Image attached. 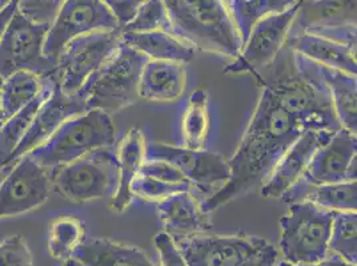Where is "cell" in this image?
I'll return each instance as SVG.
<instances>
[{
	"label": "cell",
	"instance_id": "obj_30",
	"mask_svg": "<svg viewBox=\"0 0 357 266\" xmlns=\"http://www.w3.org/2000/svg\"><path fill=\"white\" fill-rule=\"evenodd\" d=\"M86 238L84 224L74 216H61L51 222L47 237V247L52 258L66 263Z\"/></svg>",
	"mask_w": 357,
	"mask_h": 266
},
{
	"label": "cell",
	"instance_id": "obj_29",
	"mask_svg": "<svg viewBox=\"0 0 357 266\" xmlns=\"http://www.w3.org/2000/svg\"><path fill=\"white\" fill-rule=\"evenodd\" d=\"M292 0H231L224 1L227 11L231 16L234 26L238 31L241 48L245 45L250 32L264 17L282 13Z\"/></svg>",
	"mask_w": 357,
	"mask_h": 266
},
{
	"label": "cell",
	"instance_id": "obj_35",
	"mask_svg": "<svg viewBox=\"0 0 357 266\" xmlns=\"http://www.w3.org/2000/svg\"><path fill=\"white\" fill-rule=\"evenodd\" d=\"M305 33L326 38L335 43L345 45L356 51V23H333V24H319L301 29Z\"/></svg>",
	"mask_w": 357,
	"mask_h": 266
},
{
	"label": "cell",
	"instance_id": "obj_3",
	"mask_svg": "<svg viewBox=\"0 0 357 266\" xmlns=\"http://www.w3.org/2000/svg\"><path fill=\"white\" fill-rule=\"evenodd\" d=\"M172 33L195 51L234 60L241 42L234 22L220 0H167Z\"/></svg>",
	"mask_w": 357,
	"mask_h": 266
},
{
	"label": "cell",
	"instance_id": "obj_14",
	"mask_svg": "<svg viewBox=\"0 0 357 266\" xmlns=\"http://www.w3.org/2000/svg\"><path fill=\"white\" fill-rule=\"evenodd\" d=\"M146 160L171 164L195 189L209 196L216 187L222 188L229 180L228 162L222 155L212 153L208 149L194 150L163 143H149L146 144Z\"/></svg>",
	"mask_w": 357,
	"mask_h": 266
},
{
	"label": "cell",
	"instance_id": "obj_36",
	"mask_svg": "<svg viewBox=\"0 0 357 266\" xmlns=\"http://www.w3.org/2000/svg\"><path fill=\"white\" fill-rule=\"evenodd\" d=\"M61 3L63 1L59 0H52V1L23 0V1H17V11L35 24L51 26L59 13Z\"/></svg>",
	"mask_w": 357,
	"mask_h": 266
},
{
	"label": "cell",
	"instance_id": "obj_5",
	"mask_svg": "<svg viewBox=\"0 0 357 266\" xmlns=\"http://www.w3.org/2000/svg\"><path fill=\"white\" fill-rule=\"evenodd\" d=\"M188 266H278L279 249L260 237L195 235L174 238Z\"/></svg>",
	"mask_w": 357,
	"mask_h": 266
},
{
	"label": "cell",
	"instance_id": "obj_32",
	"mask_svg": "<svg viewBox=\"0 0 357 266\" xmlns=\"http://www.w3.org/2000/svg\"><path fill=\"white\" fill-rule=\"evenodd\" d=\"M155 31L172 33V27L165 10V4L160 0L143 1L134 20L119 32L120 33H127V32L143 33V32H155Z\"/></svg>",
	"mask_w": 357,
	"mask_h": 266
},
{
	"label": "cell",
	"instance_id": "obj_25",
	"mask_svg": "<svg viewBox=\"0 0 357 266\" xmlns=\"http://www.w3.org/2000/svg\"><path fill=\"white\" fill-rule=\"evenodd\" d=\"M316 70L326 84L335 112L342 128L357 133V79L356 76L328 68L316 63Z\"/></svg>",
	"mask_w": 357,
	"mask_h": 266
},
{
	"label": "cell",
	"instance_id": "obj_10",
	"mask_svg": "<svg viewBox=\"0 0 357 266\" xmlns=\"http://www.w3.org/2000/svg\"><path fill=\"white\" fill-rule=\"evenodd\" d=\"M300 4L301 1H294L282 13L261 19L250 32L238 58L224 68V74H250L256 79L269 68L283 51L298 17Z\"/></svg>",
	"mask_w": 357,
	"mask_h": 266
},
{
	"label": "cell",
	"instance_id": "obj_40",
	"mask_svg": "<svg viewBox=\"0 0 357 266\" xmlns=\"http://www.w3.org/2000/svg\"><path fill=\"white\" fill-rule=\"evenodd\" d=\"M17 11V0H10L3 10H0V42L3 39V35L7 30L10 22L15 16Z\"/></svg>",
	"mask_w": 357,
	"mask_h": 266
},
{
	"label": "cell",
	"instance_id": "obj_34",
	"mask_svg": "<svg viewBox=\"0 0 357 266\" xmlns=\"http://www.w3.org/2000/svg\"><path fill=\"white\" fill-rule=\"evenodd\" d=\"M0 266H33L31 249L20 235L0 241Z\"/></svg>",
	"mask_w": 357,
	"mask_h": 266
},
{
	"label": "cell",
	"instance_id": "obj_23",
	"mask_svg": "<svg viewBox=\"0 0 357 266\" xmlns=\"http://www.w3.org/2000/svg\"><path fill=\"white\" fill-rule=\"evenodd\" d=\"M285 204L312 203L317 207L331 212H351L357 210L356 181L329 184V185H310L304 181H298L291 189L282 196Z\"/></svg>",
	"mask_w": 357,
	"mask_h": 266
},
{
	"label": "cell",
	"instance_id": "obj_42",
	"mask_svg": "<svg viewBox=\"0 0 357 266\" xmlns=\"http://www.w3.org/2000/svg\"><path fill=\"white\" fill-rule=\"evenodd\" d=\"M61 266H82L77 261H75L74 258H71V260H68V261H66V263H63V265Z\"/></svg>",
	"mask_w": 357,
	"mask_h": 266
},
{
	"label": "cell",
	"instance_id": "obj_2",
	"mask_svg": "<svg viewBox=\"0 0 357 266\" xmlns=\"http://www.w3.org/2000/svg\"><path fill=\"white\" fill-rule=\"evenodd\" d=\"M271 67L269 75L256 77L259 86L304 131L337 132L342 128L316 63L287 48L284 60H275Z\"/></svg>",
	"mask_w": 357,
	"mask_h": 266
},
{
	"label": "cell",
	"instance_id": "obj_15",
	"mask_svg": "<svg viewBox=\"0 0 357 266\" xmlns=\"http://www.w3.org/2000/svg\"><path fill=\"white\" fill-rule=\"evenodd\" d=\"M87 111V103L83 96L79 93L68 95L63 92L55 80V87L51 95L36 112L29 131L16 147L4 168H10L19 159L45 144L66 121Z\"/></svg>",
	"mask_w": 357,
	"mask_h": 266
},
{
	"label": "cell",
	"instance_id": "obj_22",
	"mask_svg": "<svg viewBox=\"0 0 357 266\" xmlns=\"http://www.w3.org/2000/svg\"><path fill=\"white\" fill-rule=\"evenodd\" d=\"M73 258L82 266H158L136 247L96 237H86Z\"/></svg>",
	"mask_w": 357,
	"mask_h": 266
},
{
	"label": "cell",
	"instance_id": "obj_38",
	"mask_svg": "<svg viewBox=\"0 0 357 266\" xmlns=\"http://www.w3.org/2000/svg\"><path fill=\"white\" fill-rule=\"evenodd\" d=\"M153 242L159 253L160 266H188L183 254L178 251L174 238L169 235L160 232L159 235H156Z\"/></svg>",
	"mask_w": 357,
	"mask_h": 266
},
{
	"label": "cell",
	"instance_id": "obj_11",
	"mask_svg": "<svg viewBox=\"0 0 357 266\" xmlns=\"http://www.w3.org/2000/svg\"><path fill=\"white\" fill-rule=\"evenodd\" d=\"M51 26L35 24L16 11L0 42V77L17 71H31L42 77L55 74V65L43 54Z\"/></svg>",
	"mask_w": 357,
	"mask_h": 266
},
{
	"label": "cell",
	"instance_id": "obj_13",
	"mask_svg": "<svg viewBox=\"0 0 357 266\" xmlns=\"http://www.w3.org/2000/svg\"><path fill=\"white\" fill-rule=\"evenodd\" d=\"M52 189L51 173L29 155L11 165L0 182V219L16 217L42 207Z\"/></svg>",
	"mask_w": 357,
	"mask_h": 266
},
{
	"label": "cell",
	"instance_id": "obj_28",
	"mask_svg": "<svg viewBox=\"0 0 357 266\" xmlns=\"http://www.w3.org/2000/svg\"><path fill=\"white\" fill-rule=\"evenodd\" d=\"M54 75L48 77L43 92L30 105H27L22 111H19L13 118L6 120L0 125V169H3L6 166V164L10 160L16 147L19 146V143L22 141V139L29 131L36 112L39 111L42 104L45 103V100L48 99V96L51 95L52 89L55 87Z\"/></svg>",
	"mask_w": 357,
	"mask_h": 266
},
{
	"label": "cell",
	"instance_id": "obj_24",
	"mask_svg": "<svg viewBox=\"0 0 357 266\" xmlns=\"http://www.w3.org/2000/svg\"><path fill=\"white\" fill-rule=\"evenodd\" d=\"M123 45L131 47L140 52L149 60L172 61L178 64H187L194 59L195 51L191 45L184 43L175 35L162 31L155 32H127L120 33Z\"/></svg>",
	"mask_w": 357,
	"mask_h": 266
},
{
	"label": "cell",
	"instance_id": "obj_20",
	"mask_svg": "<svg viewBox=\"0 0 357 266\" xmlns=\"http://www.w3.org/2000/svg\"><path fill=\"white\" fill-rule=\"evenodd\" d=\"M146 137L137 128H132L124 134L116 148L115 156L119 165V187L111 198V209L123 213L134 201L132 184L139 176L140 168L146 162Z\"/></svg>",
	"mask_w": 357,
	"mask_h": 266
},
{
	"label": "cell",
	"instance_id": "obj_39",
	"mask_svg": "<svg viewBox=\"0 0 357 266\" xmlns=\"http://www.w3.org/2000/svg\"><path fill=\"white\" fill-rule=\"evenodd\" d=\"M105 3L115 17L119 31L134 20L139 8L143 4L142 0H107Z\"/></svg>",
	"mask_w": 357,
	"mask_h": 266
},
{
	"label": "cell",
	"instance_id": "obj_37",
	"mask_svg": "<svg viewBox=\"0 0 357 266\" xmlns=\"http://www.w3.org/2000/svg\"><path fill=\"white\" fill-rule=\"evenodd\" d=\"M140 176H147V178H156L164 182H171V184H178V185H187L195 189L194 185L184 178V175L178 171L175 166L171 164L164 163V162H149L146 160L144 164L140 168Z\"/></svg>",
	"mask_w": 357,
	"mask_h": 266
},
{
	"label": "cell",
	"instance_id": "obj_31",
	"mask_svg": "<svg viewBox=\"0 0 357 266\" xmlns=\"http://www.w3.org/2000/svg\"><path fill=\"white\" fill-rule=\"evenodd\" d=\"M356 230V213L335 212L329 238V251L352 265H356L357 263Z\"/></svg>",
	"mask_w": 357,
	"mask_h": 266
},
{
	"label": "cell",
	"instance_id": "obj_6",
	"mask_svg": "<svg viewBox=\"0 0 357 266\" xmlns=\"http://www.w3.org/2000/svg\"><path fill=\"white\" fill-rule=\"evenodd\" d=\"M335 212L312 203L291 204L280 220L282 263L314 265L329 256V238Z\"/></svg>",
	"mask_w": 357,
	"mask_h": 266
},
{
	"label": "cell",
	"instance_id": "obj_43",
	"mask_svg": "<svg viewBox=\"0 0 357 266\" xmlns=\"http://www.w3.org/2000/svg\"><path fill=\"white\" fill-rule=\"evenodd\" d=\"M1 83H3V79L0 77V87H1ZM6 120H4V116H3V112H1V105H0V125L4 123Z\"/></svg>",
	"mask_w": 357,
	"mask_h": 266
},
{
	"label": "cell",
	"instance_id": "obj_18",
	"mask_svg": "<svg viewBox=\"0 0 357 266\" xmlns=\"http://www.w3.org/2000/svg\"><path fill=\"white\" fill-rule=\"evenodd\" d=\"M164 230L172 238L209 233L212 224L191 192L176 193L158 203Z\"/></svg>",
	"mask_w": 357,
	"mask_h": 266
},
{
	"label": "cell",
	"instance_id": "obj_26",
	"mask_svg": "<svg viewBox=\"0 0 357 266\" xmlns=\"http://www.w3.org/2000/svg\"><path fill=\"white\" fill-rule=\"evenodd\" d=\"M212 132L208 93L197 89L190 95L180 123L181 147L194 150L207 149Z\"/></svg>",
	"mask_w": 357,
	"mask_h": 266
},
{
	"label": "cell",
	"instance_id": "obj_16",
	"mask_svg": "<svg viewBox=\"0 0 357 266\" xmlns=\"http://www.w3.org/2000/svg\"><path fill=\"white\" fill-rule=\"evenodd\" d=\"M356 134L340 128L314 153L301 181L310 185L356 181Z\"/></svg>",
	"mask_w": 357,
	"mask_h": 266
},
{
	"label": "cell",
	"instance_id": "obj_12",
	"mask_svg": "<svg viewBox=\"0 0 357 266\" xmlns=\"http://www.w3.org/2000/svg\"><path fill=\"white\" fill-rule=\"evenodd\" d=\"M96 31H119L118 23L102 0L63 1L45 36V59L54 65L64 47L76 38Z\"/></svg>",
	"mask_w": 357,
	"mask_h": 266
},
{
	"label": "cell",
	"instance_id": "obj_9",
	"mask_svg": "<svg viewBox=\"0 0 357 266\" xmlns=\"http://www.w3.org/2000/svg\"><path fill=\"white\" fill-rule=\"evenodd\" d=\"M119 31H96L64 47L55 64V80L63 92L76 95L118 52Z\"/></svg>",
	"mask_w": 357,
	"mask_h": 266
},
{
	"label": "cell",
	"instance_id": "obj_27",
	"mask_svg": "<svg viewBox=\"0 0 357 266\" xmlns=\"http://www.w3.org/2000/svg\"><path fill=\"white\" fill-rule=\"evenodd\" d=\"M48 77H42L31 71H17L3 79L0 105L4 120L13 118L19 111L30 105L43 92Z\"/></svg>",
	"mask_w": 357,
	"mask_h": 266
},
{
	"label": "cell",
	"instance_id": "obj_8",
	"mask_svg": "<svg viewBox=\"0 0 357 266\" xmlns=\"http://www.w3.org/2000/svg\"><path fill=\"white\" fill-rule=\"evenodd\" d=\"M50 173L52 188L74 203L112 198L119 187V165L111 148L89 152Z\"/></svg>",
	"mask_w": 357,
	"mask_h": 266
},
{
	"label": "cell",
	"instance_id": "obj_33",
	"mask_svg": "<svg viewBox=\"0 0 357 266\" xmlns=\"http://www.w3.org/2000/svg\"><path fill=\"white\" fill-rule=\"evenodd\" d=\"M132 194L134 197H139L146 201H156L160 203L165 198L181 192L192 193V188L187 185H178L171 182H164L156 178H147V176H137L132 184Z\"/></svg>",
	"mask_w": 357,
	"mask_h": 266
},
{
	"label": "cell",
	"instance_id": "obj_7",
	"mask_svg": "<svg viewBox=\"0 0 357 266\" xmlns=\"http://www.w3.org/2000/svg\"><path fill=\"white\" fill-rule=\"evenodd\" d=\"M149 59L128 45L118 52L79 92L87 109H99L108 115L134 105L139 100L140 76Z\"/></svg>",
	"mask_w": 357,
	"mask_h": 266
},
{
	"label": "cell",
	"instance_id": "obj_1",
	"mask_svg": "<svg viewBox=\"0 0 357 266\" xmlns=\"http://www.w3.org/2000/svg\"><path fill=\"white\" fill-rule=\"evenodd\" d=\"M303 132L305 131L276 105L267 89H263L238 150L228 160L229 180L200 204L203 212L211 214L253 188L263 187L276 164Z\"/></svg>",
	"mask_w": 357,
	"mask_h": 266
},
{
	"label": "cell",
	"instance_id": "obj_19",
	"mask_svg": "<svg viewBox=\"0 0 357 266\" xmlns=\"http://www.w3.org/2000/svg\"><path fill=\"white\" fill-rule=\"evenodd\" d=\"M285 47L320 65L352 76L357 75L356 51L326 38L291 30Z\"/></svg>",
	"mask_w": 357,
	"mask_h": 266
},
{
	"label": "cell",
	"instance_id": "obj_44",
	"mask_svg": "<svg viewBox=\"0 0 357 266\" xmlns=\"http://www.w3.org/2000/svg\"><path fill=\"white\" fill-rule=\"evenodd\" d=\"M8 1L7 0H0V10H3L4 7H6V4H7Z\"/></svg>",
	"mask_w": 357,
	"mask_h": 266
},
{
	"label": "cell",
	"instance_id": "obj_41",
	"mask_svg": "<svg viewBox=\"0 0 357 266\" xmlns=\"http://www.w3.org/2000/svg\"><path fill=\"white\" fill-rule=\"evenodd\" d=\"M278 266H329L328 265L327 263H326V260L323 261V263H320V264H314V265H288V264H285V263H279L278 264Z\"/></svg>",
	"mask_w": 357,
	"mask_h": 266
},
{
	"label": "cell",
	"instance_id": "obj_17",
	"mask_svg": "<svg viewBox=\"0 0 357 266\" xmlns=\"http://www.w3.org/2000/svg\"><path fill=\"white\" fill-rule=\"evenodd\" d=\"M335 132L305 131L288 148L276 164L273 172L261 187V194L267 198H282L304 176L314 153L321 148Z\"/></svg>",
	"mask_w": 357,
	"mask_h": 266
},
{
	"label": "cell",
	"instance_id": "obj_4",
	"mask_svg": "<svg viewBox=\"0 0 357 266\" xmlns=\"http://www.w3.org/2000/svg\"><path fill=\"white\" fill-rule=\"evenodd\" d=\"M115 143V125L111 115L99 109L70 118L45 144L29 153L36 163L52 172L60 166L98 149L111 148Z\"/></svg>",
	"mask_w": 357,
	"mask_h": 266
},
{
	"label": "cell",
	"instance_id": "obj_21",
	"mask_svg": "<svg viewBox=\"0 0 357 266\" xmlns=\"http://www.w3.org/2000/svg\"><path fill=\"white\" fill-rule=\"evenodd\" d=\"M185 86L187 74L183 64L149 60L140 76L139 99L155 103L176 102Z\"/></svg>",
	"mask_w": 357,
	"mask_h": 266
}]
</instances>
